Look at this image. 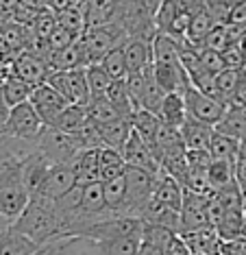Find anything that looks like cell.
I'll return each mask as SVG.
<instances>
[{"label": "cell", "mask_w": 246, "mask_h": 255, "mask_svg": "<svg viewBox=\"0 0 246 255\" xmlns=\"http://www.w3.org/2000/svg\"><path fill=\"white\" fill-rule=\"evenodd\" d=\"M35 146L42 150L52 164H72L74 157L85 148L74 133H66L48 125L44 127L42 135H39Z\"/></svg>", "instance_id": "obj_5"}, {"label": "cell", "mask_w": 246, "mask_h": 255, "mask_svg": "<svg viewBox=\"0 0 246 255\" xmlns=\"http://www.w3.org/2000/svg\"><path fill=\"white\" fill-rule=\"evenodd\" d=\"M179 236L183 238V242L192 251V255H220L222 238L214 225H207V227H201L194 231H185V234H179Z\"/></svg>", "instance_id": "obj_16"}, {"label": "cell", "mask_w": 246, "mask_h": 255, "mask_svg": "<svg viewBox=\"0 0 246 255\" xmlns=\"http://www.w3.org/2000/svg\"><path fill=\"white\" fill-rule=\"evenodd\" d=\"M142 223L148 225H161V227H168L172 231L181 234V212L174 210V207L166 205V203H159L155 199H150V203L146 205V210L142 212Z\"/></svg>", "instance_id": "obj_22"}, {"label": "cell", "mask_w": 246, "mask_h": 255, "mask_svg": "<svg viewBox=\"0 0 246 255\" xmlns=\"http://www.w3.org/2000/svg\"><path fill=\"white\" fill-rule=\"evenodd\" d=\"M131 131H133L131 118H118V120H114V123L101 125L103 146H111V148H116V150L122 153V148H124Z\"/></svg>", "instance_id": "obj_29"}, {"label": "cell", "mask_w": 246, "mask_h": 255, "mask_svg": "<svg viewBox=\"0 0 246 255\" xmlns=\"http://www.w3.org/2000/svg\"><path fill=\"white\" fill-rule=\"evenodd\" d=\"M46 63H48V74L50 72H63V70H79V68L90 66V57H87L83 44L74 42L72 46H66L61 50H50L46 55Z\"/></svg>", "instance_id": "obj_14"}, {"label": "cell", "mask_w": 246, "mask_h": 255, "mask_svg": "<svg viewBox=\"0 0 246 255\" xmlns=\"http://www.w3.org/2000/svg\"><path fill=\"white\" fill-rule=\"evenodd\" d=\"M240 155H242V157H246V135L242 137V140H240Z\"/></svg>", "instance_id": "obj_59"}, {"label": "cell", "mask_w": 246, "mask_h": 255, "mask_svg": "<svg viewBox=\"0 0 246 255\" xmlns=\"http://www.w3.org/2000/svg\"><path fill=\"white\" fill-rule=\"evenodd\" d=\"M216 129L207 123H201V120L187 116V120L181 127V135H183L185 148L187 150H209L212 146V137H214Z\"/></svg>", "instance_id": "obj_20"}, {"label": "cell", "mask_w": 246, "mask_h": 255, "mask_svg": "<svg viewBox=\"0 0 246 255\" xmlns=\"http://www.w3.org/2000/svg\"><path fill=\"white\" fill-rule=\"evenodd\" d=\"M9 116V105L7 101H4V94H2V83H0V125H4V120H7Z\"/></svg>", "instance_id": "obj_56"}, {"label": "cell", "mask_w": 246, "mask_h": 255, "mask_svg": "<svg viewBox=\"0 0 246 255\" xmlns=\"http://www.w3.org/2000/svg\"><path fill=\"white\" fill-rule=\"evenodd\" d=\"M122 157H124L126 166L144 168V170L155 172V175L161 170V164H159V159L155 157L150 144L146 142L137 131H131V135H128L124 148H122Z\"/></svg>", "instance_id": "obj_10"}, {"label": "cell", "mask_w": 246, "mask_h": 255, "mask_svg": "<svg viewBox=\"0 0 246 255\" xmlns=\"http://www.w3.org/2000/svg\"><path fill=\"white\" fill-rule=\"evenodd\" d=\"M15 229H20L39 247L48 245L50 240L63 236V225L59 212L55 207V201L46 196H31V203L20 218L13 223Z\"/></svg>", "instance_id": "obj_1"}, {"label": "cell", "mask_w": 246, "mask_h": 255, "mask_svg": "<svg viewBox=\"0 0 246 255\" xmlns=\"http://www.w3.org/2000/svg\"><path fill=\"white\" fill-rule=\"evenodd\" d=\"M222 59H225L227 68H242L246 59H244V50H242V46H240V42L227 46V48L222 50Z\"/></svg>", "instance_id": "obj_51"}, {"label": "cell", "mask_w": 246, "mask_h": 255, "mask_svg": "<svg viewBox=\"0 0 246 255\" xmlns=\"http://www.w3.org/2000/svg\"><path fill=\"white\" fill-rule=\"evenodd\" d=\"M216 196H218V201L222 203V207H225V210H242L244 212L242 188H240L238 181H231L229 185H225V188L216 190Z\"/></svg>", "instance_id": "obj_47"}, {"label": "cell", "mask_w": 246, "mask_h": 255, "mask_svg": "<svg viewBox=\"0 0 246 255\" xmlns=\"http://www.w3.org/2000/svg\"><path fill=\"white\" fill-rule=\"evenodd\" d=\"M231 103H236V105H246V79L240 83V88L236 90V94H233Z\"/></svg>", "instance_id": "obj_55"}, {"label": "cell", "mask_w": 246, "mask_h": 255, "mask_svg": "<svg viewBox=\"0 0 246 255\" xmlns=\"http://www.w3.org/2000/svg\"><path fill=\"white\" fill-rule=\"evenodd\" d=\"M107 98L118 107V112L124 116V118H131L133 112H135V103L131 98V92H128L126 79H116L111 81L109 90H107Z\"/></svg>", "instance_id": "obj_36"}, {"label": "cell", "mask_w": 246, "mask_h": 255, "mask_svg": "<svg viewBox=\"0 0 246 255\" xmlns=\"http://www.w3.org/2000/svg\"><path fill=\"white\" fill-rule=\"evenodd\" d=\"M39 251V245L24 236L13 225L0 234V255H35Z\"/></svg>", "instance_id": "obj_24"}, {"label": "cell", "mask_w": 246, "mask_h": 255, "mask_svg": "<svg viewBox=\"0 0 246 255\" xmlns=\"http://www.w3.org/2000/svg\"><path fill=\"white\" fill-rule=\"evenodd\" d=\"M107 249L109 255H137L144 245V225L135 231H128L124 236H118L109 242H101Z\"/></svg>", "instance_id": "obj_31"}, {"label": "cell", "mask_w": 246, "mask_h": 255, "mask_svg": "<svg viewBox=\"0 0 246 255\" xmlns=\"http://www.w3.org/2000/svg\"><path fill=\"white\" fill-rule=\"evenodd\" d=\"M214 129L225 133V135L242 140V137L246 135V105L229 103V105H227V114L222 116V120L214 127Z\"/></svg>", "instance_id": "obj_28"}, {"label": "cell", "mask_w": 246, "mask_h": 255, "mask_svg": "<svg viewBox=\"0 0 246 255\" xmlns=\"http://www.w3.org/2000/svg\"><path fill=\"white\" fill-rule=\"evenodd\" d=\"M153 74L157 85L166 92V94H181L183 96L187 88L192 85L190 74L185 72L183 63L172 61V63H153Z\"/></svg>", "instance_id": "obj_11"}, {"label": "cell", "mask_w": 246, "mask_h": 255, "mask_svg": "<svg viewBox=\"0 0 246 255\" xmlns=\"http://www.w3.org/2000/svg\"><path fill=\"white\" fill-rule=\"evenodd\" d=\"M28 203H31V192L22 183L0 188V216L7 218L11 225L24 214Z\"/></svg>", "instance_id": "obj_17"}, {"label": "cell", "mask_w": 246, "mask_h": 255, "mask_svg": "<svg viewBox=\"0 0 246 255\" xmlns=\"http://www.w3.org/2000/svg\"><path fill=\"white\" fill-rule=\"evenodd\" d=\"M98 148L101 146L83 148L77 157H74L72 164H70L72 170H74V175H77L79 185L101 181V159H98Z\"/></svg>", "instance_id": "obj_21"}, {"label": "cell", "mask_w": 246, "mask_h": 255, "mask_svg": "<svg viewBox=\"0 0 246 255\" xmlns=\"http://www.w3.org/2000/svg\"><path fill=\"white\" fill-rule=\"evenodd\" d=\"M79 236H59L55 240H50L48 245L39 247V251L35 255H74Z\"/></svg>", "instance_id": "obj_46"}, {"label": "cell", "mask_w": 246, "mask_h": 255, "mask_svg": "<svg viewBox=\"0 0 246 255\" xmlns=\"http://www.w3.org/2000/svg\"><path fill=\"white\" fill-rule=\"evenodd\" d=\"M105 190V203L116 216H126L124 214V205H126V179L124 175L118 179H111V181L103 183Z\"/></svg>", "instance_id": "obj_34"}, {"label": "cell", "mask_w": 246, "mask_h": 255, "mask_svg": "<svg viewBox=\"0 0 246 255\" xmlns=\"http://www.w3.org/2000/svg\"><path fill=\"white\" fill-rule=\"evenodd\" d=\"M28 101L33 103L35 112L39 114V118L44 120V125H52L57 120V116H59L63 109H66L70 103L63 98L59 92H57L55 88H52L50 83H39L33 88V94Z\"/></svg>", "instance_id": "obj_9"}, {"label": "cell", "mask_w": 246, "mask_h": 255, "mask_svg": "<svg viewBox=\"0 0 246 255\" xmlns=\"http://www.w3.org/2000/svg\"><path fill=\"white\" fill-rule=\"evenodd\" d=\"M220 255H222V253H220Z\"/></svg>", "instance_id": "obj_64"}, {"label": "cell", "mask_w": 246, "mask_h": 255, "mask_svg": "<svg viewBox=\"0 0 246 255\" xmlns=\"http://www.w3.org/2000/svg\"><path fill=\"white\" fill-rule=\"evenodd\" d=\"M87 120H90V114H87V107L83 105H68L63 112L57 116V120L48 127H55V129H61L66 133H77L81 127H83Z\"/></svg>", "instance_id": "obj_35"}, {"label": "cell", "mask_w": 246, "mask_h": 255, "mask_svg": "<svg viewBox=\"0 0 246 255\" xmlns=\"http://www.w3.org/2000/svg\"><path fill=\"white\" fill-rule=\"evenodd\" d=\"M137 255H166V253H163L161 249H157V247H153V245H146V242H144Z\"/></svg>", "instance_id": "obj_57"}, {"label": "cell", "mask_w": 246, "mask_h": 255, "mask_svg": "<svg viewBox=\"0 0 246 255\" xmlns=\"http://www.w3.org/2000/svg\"><path fill=\"white\" fill-rule=\"evenodd\" d=\"M2 142H4V129H2V125H0V146H2Z\"/></svg>", "instance_id": "obj_62"}, {"label": "cell", "mask_w": 246, "mask_h": 255, "mask_svg": "<svg viewBox=\"0 0 246 255\" xmlns=\"http://www.w3.org/2000/svg\"><path fill=\"white\" fill-rule=\"evenodd\" d=\"M46 83H50L59 94L66 98L70 105H83L87 107L92 101L90 88H87V68L79 70H63V72H50L46 77Z\"/></svg>", "instance_id": "obj_7"}, {"label": "cell", "mask_w": 246, "mask_h": 255, "mask_svg": "<svg viewBox=\"0 0 246 255\" xmlns=\"http://www.w3.org/2000/svg\"><path fill=\"white\" fill-rule=\"evenodd\" d=\"M238 4V0H205V7L209 9L216 24H229L231 11Z\"/></svg>", "instance_id": "obj_48"}, {"label": "cell", "mask_w": 246, "mask_h": 255, "mask_svg": "<svg viewBox=\"0 0 246 255\" xmlns=\"http://www.w3.org/2000/svg\"><path fill=\"white\" fill-rule=\"evenodd\" d=\"M87 114H90V118L98 125H107V123H114V120H118V118H124V116L118 112V107H116L107 96L92 98L90 105H87Z\"/></svg>", "instance_id": "obj_39"}, {"label": "cell", "mask_w": 246, "mask_h": 255, "mask_svg": "<svg viewBox=\"0 0 246 255\" xmlns=\"http://www.w3.org/2000/svg\"><path fill=\"white\" fill-rule=\"evenodd\" d=\"M207 201H209V196H201V194H194V192L183 190V205H181V234L212 225L209 223V214H207Z\"/></svg>", "instance_id": "obj_12"}, {"label": "cell", "mask_w": 246, "mask_h": 255, "mask_svg": "<svg viewBox=\"0 0 246 255\" xmlns=\"http://www.w3.org/2000/svg\"><path fill=\"white\" fill-rule=\"evenodd\" d=\"M98 159H101V181H111L118 179L126 172V161L122 157L120 150L111 146H101L98 148Z\"/></svg>", "instance_id": "obj_30"}, {"label": "cell", "mask_w": 246, "mask_h": 255, "mask_svg": "<svg viewBox=\"0 0 246 255\" xmlns=\"http://www.w3.org/2000/svg\"><path fill=\"white\" fill-rule=\"evenodd\" d=\"M159 123H161L159 116L148 112V109H135L133 116H131L133 131H137L148 144H153L155 133H157V129H159Z\"/></svg>", "instance_id": "obj_38"}, {"label": "cell", "mask_w": 246, "mask_h": 255, "mask_svg": "<svg viewBox=\"0 0 246 255\" xmlns=\"http://www.w3.org/2000/svg\"><path fill=\"white\" fill-rule=\"evenodd\" d=\"M233 170H236V181L240 183V188H246V157L238 155L236 164H233Z\"/></svg>", "instance_id": "obj_54"}, {"label": "cell", "mask_w": 246, "mask_h": 255, "mask_svg": "<svg viewBox=\"0 0 246 255\" xmlns=\"http://www.w3.org/2000/svg\"><path fill=\"white\" fill-rule=\"evenodd\" d=\"M124 59L128 74L153 68V42H146V39L139 37H128L124 42Z\"/></svg>", "instance_id": "obj_19"}, {"label": "cell", "mask_w": 246, "mask_h": 255, "mask_svg": "<svg viewBox=\"0 0 246 255\" xmlns=\"http://www.w3.org/2000/svg\"><path fill=\"white\" fill-rule=\"evenodd\" d=\"M0 83H2V94H4V101H7L9 109L20 105V103H26L28 98H31V94H33V88H35V85H31L24 79H20L13 72L7 74Z\"/></svg>", "instance_id": "obj_32"}, {"label": "cell", "mask_w": 246, "mask_h": 255, "mask_svg": "<svg viewBox=\"0 0 246 255\" xmlns=\"http://www.w3.org/2000/svg\"><path fill=\"white\" fill-rule=\"evenodd\" d=\"M7 227H11V223H9L7 218H2V216H0V234H2V231L7 229Z\"/></svg>", "instance_id": "obj_60"}, {"label": "cell", "mask_w": 246, "mask_h": 255, "mask_svg": "<svg viewBox=\"0 0 246 255\" xmlns=\"http://www.w3.org/2000/svg\"><path fill=\"white\" fill-rule=\"evenodd\" d=\"M139 2H142L144 7H146V9L150 11V13L155 15V13H157V9L161 7V2H163V0H139Z\"/></svg>", "instance_id": "obj_58"}, {"label": "cell", "mask_w": 246, "mask_h": 255, "mask_svg": "<svg viewBox=\"0 0 246 255\" xmlns=\"http://www.w3.org/2000/svg\"><path fill=\"white\" fill-rule=\"evenodd\" d=\"M242 205H244V214H246V188H242Z\"/></svg>", "instance_id": "obj_61"}, {"label": "cell", "mask_w": 246, "mask_h": 255, "mask_svg": "<svg viewBox=\"0 0 246 255\" xmlns=\"http://www.w3.org/2000/svg\"><path fill=\"white\" fill-rule=\"evenodd\" d=\"M222 255H246V238H233V240H222Z\"/></svg>", "instance_id": "obj_52"}, {"label": "cell", "mask_w": 246, "mask_h": 255, "mask_svg": "<svg viewBox=\"0 0 246 255\" xmlns=\"http://www.w3.org/2000/svg\"><path fill=\"white\" fill-rule=\"evenodd\" d=\"M98 66H101L114 81L126 79L128 70H126V59H124V44H120V46H116L114 50H109V53L98 61Z\"/></svg>", "instance_id": "obj_40"}, {"label": "cell", "mask_w": 246, "mask_h": 255, "mask_svg": "<svg viewBox=\"0 0 246 255\" xmlns=\"http://www.w3.org/2000/svg\"><path fill=\"white\" fill-rule=\"evenodd\" d=\"M242 81H244L242 68H225V70L218 72L214 77L212 92H209V94L229 105L233 94H236V90L240 88V83H242Z\"/></svg>", "instance_id": "obj_26"}, {"label": "cell", "mask_w": 246, "mask_h": 255, "mask_svg": "<svg viewBox=\"0 0 246 255\" xmlns=\"http://www.w3.org/2000/svg\"><path fill=\"white\" fill-rule=\"evenodd\" d=\"M74 255H109L107 249H105L98 240H92V238H83L79 236L77 249H74Z\"/></svg>", "instance_id": "obj_50"}, {"label": "cell", "mask_w": 246, "mask_h": 255, "mask_svg": "<svg viewBox=\"0 0 246 255\" xmlns=\"http://www.w3.org/2000/svg\"><path fill=\"white\" fill-rule=\"evenodd\" d=\"M44 127H46L44 120L35 112L33 103L26 101V103H20V105L9 109V116H7V120H4L2 129H4V135L7 137L28 142V144H37Z\"/></svg>", "instance_id": "obj_4"}, {"label": "cell", "mask_w": 246, "mask_h": 255, "mask_svg": "<svg viewBox=\"0 0 246 255\" xmlns=\"http://www.w3.org/2000/svg\"><path fill=\"white\" fill-rule=\"evenodd\" d=\"M77 185V175H74L72 166L70 164H55L50 168V172L46 175L42 188L35 196H46V199H59L66 192Z\"/></svg>", "instance_id": "obj_15"}, {"label": "cell", "mask_w": 246, "mask_h": 255, "mask_svg": "<svg viewBox=\"0 0 246 255\" xmlns=\"http://www.w3.org/2000/svg\"><path fill=\"white\" fill-rule=\"evenodd\" d=\"M166 255H192V251L187 249V245L183 242V238L177 236V238L172 240V245L166 249Z\"/></svg>", "instance_id": "obj_53"}, {"label": "cell", "mask_w": 246, "mask_h": 255, "mask_svg": "<svg viewBox=\"0 0 246 255\" xmlns=\"http://www.w3.org/2000/svg\"><path fill=\"white\" fill-rule=\"evenodd\" d=\"M13 74L28 81L31 85H39L46 81V77H48V63H46V59L42 55H35V53L24 50V53L13 57Z\"/></svg>", "instance_id": "obj_18"}, {"label": "cell", "mask_w": 246, "mask_h": 255, "mask_svg": "<svg viewBox=\"0 0 246 255\" xmlns=\"http://www.w3.org/2000/svg\"><path fill=\"white\" fill-rule=\"evenodd\" d=\"M242 236L246 238V214H244V229H242Z\"/></svg>", "instance_id": "obj_63"}, {"label": "cell", "mask_w": 246, "mask_h": 255, "mask_svg": "<svg viewBox=\"0 0 246 255\" xmlns=\"http://www.w3.org/2000/svg\"><path fill=\"white\" fill-rule=\"evenodd\" d=\"M111 79L107 72L103 70L98 63H90L87 66V88H90V96L98 98V96H107V90L111 85Z\"/></svg>", "instance_id": "obj_45"}, {"label": "cell", "mask_w": 246, "mask_h": 255, "mask_svg": "<svg viewBox=\"0 0 246 255\" xmlns=\"http://www.w3.org/2000/svg\"><path fill=\"white\" fill-rule=\"evenodd\" d=\"M128 39V33L118 20L107 22L101 26H87L85 33L81 35V44H83L90 63H98L109 50H114L116 46L124 44Z\"/></svg>", "instance_id": "obj_3"}, {"label": "cell", "mask_w": 246, "mask_h": 255, "mask_svg": "<svg viewBox=\"0 0 246 255\" xmlns=\"http://www.w3.org/2000/svg\"><path fill=\"white\" fill-rule=\"evenodd\" d=\"M209 153H212L214 159H227L236 164L238 155H240V140L231 135H225V133L216 131L212 137V146H209Z\"/></svg>", "instance_id": "obj_37"}, {"label": "cell", "mask_w": 246, "mask_h": 255, "mask_svg": "<svg viewBox=\"0 0 246 255\" xmlns=\"http://www.w3.org/2000/svg\"><path fill=\"white\" fill-rule=\"evenodd\" d=\"M57 13V24L68 28V31L77 33V35H83L85 28H87V18L83 13V7H81V2L72 4V7L63 9V11H55Z\"/></svg>", "instance_id": "obj_41"}, {"label": "cell", "mask_w": 246, "mask_h": 255, "mask_svg": "<svg viewBox=\"0 0 246 255\" xmlns=\"http://www.w3.org/2000/svg\"><path fill=\"white\" fill-rule=\"evenodd\" d=\"M52 166L55 164H52L37 146L24 157V161H22V185L31 192V196H35L39 192V188H42L44 179L50 172Z\"/></svg>", "instance_id": "obj_13"}, {"label": "cell", "mask_w": 246, "mask_h": 255, "mask_svg": "<svg viewBox=\"0 0 246 255\" xmlns=\"http://www.w3.org/2000/svg\"><path fill=\"white\" fill-rule=\"evenodd\" d=\"M183 101L187 107V116H192V118L201 120V123H207L212 127L218 125L222 120V116L227 114V103L218 101L216 96L194 88V85L187 88V92L183 94Z\"/></svg>", "instance_id": "obj_8"}, {"label": "cell", "mask_w": 246, "mask_h": 255, "mask_svg": "<svg viewBox=\"0 0 246 255\" xmlns=\"http://www.w3.org/2000/svg\"><path fill=\"white\" fill-rule=\"evenodd\" d=\"M179 234L168 227H161V225H148L144 223V242L146 245H153L157 249H161L166 253V249L172 245V240L177 238Z\"/></svg>", "instance_id": "obj_44"}, {"label": "cell", "mask_w": 246, "mask_h": 255, "mask_svg": "<svg viewBox=\"0 0 246 255\" xmlns=\"http://www.w3.org/2000/svg\"><path fill=\"white\" fill-rule=\"evenodd\" d=\"M79 39H81V35L57 24L55 31H52V35L48 37V53L50 50H61V48H66V46H72L74 42H79Z\"/></svg>", "instance_id": "obj_49"}, {"label": "cell", "mask_w": 246, "mask_h": 255, "mask_svg": "<svg viewBox=\"0 0 246 255\" xmlns=\"http://www.w3.org/2000/svg\"><path fill=\"white\" fill-rule=\"evenodd\" d=\"M159 118H161V123L181 129L183 123L187 120V107H185L183 96L181 94H166V98H163V103H161V109H159Z\"/></svg>", "instance_id": "obj_33"}, {"label": "cell", "mask_w": 246, "mask_h": 255, "mask_svg": "<svg viewBox=\"0 0 246 255\" xmlns=\"http://www.w3.org/2000/svg\"><path fill=\"white\" fill-rule=\"evenodd\" d=\"M214 26H216V20L212 18V13H209V9L205 7V0H203V4L196 9V13L192 15V20H190V28H187L185 44L201 48V46L205 44V39H207V35L212 33Z\"/></svg>", "instance_id": "obj_27"}, {"label": "cell", "mask_w": 246, "mask_h": 255, "mask_svg": "<svg viewBox=\"0 0 246 255\" xmlns=\"http://www.w3.org/2000/svg\"><path fill=\"white\" fill-rule=\"evenodd\" d=\"M222 240H233V238L242 236L244 229V212L242 210H225L220 223L216 225Z\"/></svg>", "instance_id": "obj_42"}, {"label": "cell", "mask_w": 246, "mask_h": 255, "mask_svg": "<svg viewBox=\"0 0 246 255\" xmlns=\"http://www.w3.org/2000/svg\"><path fill=\"white\" fill-rule=\"evenodd\" d=\"M207 177L214 190H220L231 181H236V170H233V161L227 159H212V164L207 168Z\"/></svg>", "instance_id": "obj_43"}, {"label": "cell", "mask_w": 246, "mask_h": 255, "mask_svg": "<svg viewBox=\"0 0 246 255\" xmlns=\"http://www.w3.org/2000/svg\"><path fill=\"white\" fill-rule=\"evenodd\" d=\"M87 18V26H101L116 20L120 0H79Z\"/></svg>", "instance_id": "obj_25"}, {"label": "cell", "mask_w": 246, "mask_h": 255, "mask_svg": "<svg viewBox=\"0 0 246 255\" xmlns=\"http://www.w3.org/2000/svg\"><path fill=\"white\" fill-rule=\"evenodd\" d=\"M155 172H148L144 168L135 166H126L124 179H126V205L124 214L126 216H135L139 218L142 212L146 210V205L153 199V190H155Z\"/></svg>", "instance_id": "obj_6"}, {"label": "cell", "mask_w": 246, "mask_h": 255, "mask_svg": "<svg viewBox=\"0 0 246 255\" xmlns=\"http://www.w3.org/2000/svg\"><path fill=\"white\" fill-rule=\"evenodd\" d=\"M201 4H203V0H163L161 7L155 13L157 33L170 35L177 39V42L185 44L190 20Z\"/></svg>", "instance_id": "obj_2"}, {"label": "cell", "mask_w": 246, "mask_h": 255, "mask_svg": "<svg viewBox=\"0 0 246 255\" xmlns=\"http://www.w3.org/2000/svg\"><path fill=\"white\" fill-rule=\"evenodd\" d=\"M153 199L159 203H166V205L181 212V205H183V185L174 177H170L166 170H159L155 177Z\"/></svg>", "instance_id": "obj_23"}]
</instances>
